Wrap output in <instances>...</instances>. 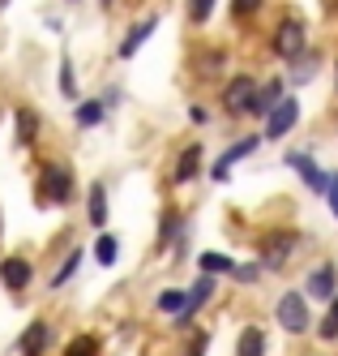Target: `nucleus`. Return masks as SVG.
<instances>
[{
    "label": "nucleus",
    "instance_id": "1",
    "mask_svg": "<svg viewBox=\"0 0 338 356\" xmlns=\"http://www.w3.org/2000/svg\"><path fill=\"white\" fill-rule=\"evenodd\" d=\"M278 326L291 330V335H304V330H308V300L300 292L278 296Z\"/></svg>",
    "mask_w": 338,
    "mask_h": 356
},
{
    "label": "nucleus",
    "instance_id": "2",
    "mask_svg": "<svg viewBox=\"0 0 338 356\" xmlns=\"http://www.w3.org/2000/svg\"><path fill=\"white\" fill-rule=\"evenodd\" d=\"M296 120H300V104L291 95H282L278 104L270 108V120H266V138H287L296 129Z\"/></svg>",
    "mask_w": 338,
    "mask_h": 356
},
{
    "label": "nucleus",
    "instance_id": "3",
    "mask_svg": "<svg viewBox=\"0 0 338 356\" xmlns=\"http://www.w3.org/2000/svg\"><path fill=\"white\" fill-rule=\"evenodd\" d=\"M39 193H47L43 202H69V193H73V176H69L65 168H43V176H39Z\"/></svg>",
    "mask_w": 338,
    "mask_h": 356
},
{
    "label": "nucleus",
    "instance_id": "4",
    "mask_svg": "<svg viewBox=\"0 0 338 356\" xmlns=\"http://www.w3.org/2000/svg\"><path fill=\"white\" fill-rule=\"evenodd\" d=\"M253 104H257V86H253V78H236L227 86V95H223V108L227 112H253Z\"/></svg>",
    "mask_w": 338,
    "mask_h": 356
},
{
    "label": "nucleus",
    "instance_id": "5",
    "mask_svg": "<svg viewBox=\"0 0 338 356\" xmlns=\"http://www.w3.org/2000/svg\"><path fill=\"white\" fill-rule=\"evenodd\" d=\"M274 47H278V56H282V60H296V56L304 52V26H300V22H282Z\"/></svg>",
    "mask_w": 338,
    "mask_h": 356
},
{
    "label": "nucleus",
    "instance_id": "6",
    "mask_svg": "<svg viewBox=\"0 0 338 356\" xmlns=\"http://www.w3.org/2000/svg\"><path fill=\"white\" fill-rule=\"evenodd\" d=\"M291 249H296V236H291V232H282V236H270V241H266V249H262V262H266L270 270H278L282 262L291 258Z\"/></svg>",
    "mask_w": 338,
    "mask_h": 356
},
{
    "label": "nucleus",
    "instance_id": "7",
    "mask_svg": "<svg viewBox=\"0 0 338 356\" xmlns=\"http://www.w3.org/2000/svg\"><path fill=\"white\" fill-rule=\"evenodd\" d=\"M287 163L304 176V185L313 189V193H326V189H330V176H326V172H317V163L308 159V155H287Z\"/></svg>",
    "mask_w": 338,
    "mask_h": 356
},
{
    "label": "nucleus",
    "instance_id": "8",
    "mask_svg": "<svg viewBox=\"0 0 338 356\" xmlns=\"http://www.w3.org/2000/svg\"><path fill=\"white\" fill-rule=\"evenodd\" d=\"M0 279H5V288L22 292L26 284H31V262H26V258H9V262H0Z\"/></svg>",
    "mask_w": 338,
    "mask_h": 356
},
{
    "label": "nucleus",
    "instance_id": "9",
    "mask_svg": "<svg viewBox=\"0 0 338 356\" xmlns=\"http://www.w3.org/2000/svg\"><path fill=\"white\" fill-rule=\"evenodd\" d=\"M47 339H51V330L43 322H31V326H26V335H22V356H43Z\"/></svg>",
    "mask_w": 338,
    "mask_h": 356
},
{
    "label": "nucleus",
    "instance_id": "10",
    "mask_svg": "<svg viewBox=\"0 0 338 356\" xmlns=\"http://www.w3.org/2000/svg\"><path fill=\"white\" fill-rule=\"evenodd\" d=\"M308 292H313V300H330L334 296V266H317L308 275Z\"/></svg>",
    "mask_w": 338,
    "mask_h": 356
},
{
    "label": "nucleus",
    "instance_id": "11",
    "mask_svg": "<svg viewBox=\"0 0 338 356\" xmlns=\"http://www.w3.org/2000/svg\"><path fill=\"white\" fill-rule=\"evenodd\" d=\"M210 296H214V279H210V275H201L197 284H193V292H189V305H185V314H180V318H193V314H197V309H201V305L210 300Z\"/></svg>",
    "mask_w": 338,
    "mask_h": 356
},
{
    "label": "nucleus",
    "instance_id": "12",
    "mask_svg": "<svg viewBox=\"0 0 338 356\" xmlns=\"http://www.w3.org/2000/svg\"><path fill=\"white\" fill-rule=\"evenodd\" d=\"M236 356H266V335L257 326H244V335L236 343Z\"/></svg>",
    "mask_w": 338,
    "mask_h": 356
},
{
    "label": "nucleus",
    "instance_id": "13",
    "mask_svg": "<svg viewBox=\"0 0 338 356\" xmlns=\"http://www.w3.org/2000/svg\"><path fill=\"white\" fill-rule=\"evenodd\" d=\"M253 150H257V138H244V142H236V146H231V150H227V155L219 159V168H214V176H219V181H223V176H227V168H231V163H236V159H244V155H253Z\"/></svg>",
    "mask_w": 338,
    "mask_h": 356
},
{
    "label": "nucleus",
    "instance_id": "14",
    "mask_svg": "<svg viewBox=\"0 0 338 356\" xmlns=\"http://www.w3.org/2000/svg\"><path fill=\"white\" fill-rule=\"evenodd\" d=\"M197 168H201V150H197V146H189L185 155H180V163H176V181H180V185H185V181H193V176H197Z\"/></svg>",
    "mask_w": 338,
    "mask_h": 356
},
{
    "label": "nucleus",
    "instance_id": "15",
    "mask_svg": "<svg viewBox=\"0 0 338 356\" xmlns=\"http://www.w3.org/2000/svg\"><path fill=\"white\" fill-rule=\"evenodd\" d=\"M150 35H154V22H142V26H133V31H128V39L120 43V56L128 60V56H133V52H137V47H142V43L150 39Z\"/></svg>",
    "mask_w": 338,
    "mask_h": 356
},
{
    "label": "nucleus",
    "instance_id": "16",
    "mask_svg": "<svg viewBox=\"0 0 338 356\" xmlns=\"http://www.w3.org/2000/svg\"><path fill=\"white\" fill-rule=\"evenodd\" d=\"M90 223H94V227L108 223V193H103V185L90 189Z\"/></svg>",
    "mask_w": 338,
    "mask_h": 356
},
{
    "label": "nucleus",
    "instance_id": "17",
    "mask_svg": "<svg viewBox=\"0 0 338 356\" xmlns=\"http://www.w3.org/2000/svg\"><path fill=\"white\" fill-rule=\"evenodd\" d=\"M282 99V82H270V86H262L257 90V104H253V112H270L274 104Z\"/></svg>",
    "mask_w": 338,
    "mask_h": 356
},
{
    "label": "nucleus",
    "instance_id": "18",
    "mask_svg": "<svg viewBox=\"0 0 338 356\" xmlns=\"http://www.w3.org/2000/svg\"><path fill=\"white\" fill-rule=\"evenodd\" d=\"M201 270L205 275H223V270H236V266H231L227 253H201Z\"/></svg>",
    "mask_w": 338,
    "mask_h": 356
},
{
    "label": "nucleus",
    "instance_id": "19",
    "mask_svg": "<svg viewBox=\"0 0 338 356\" xmlns=\"http://www.w3.org/2000/svg\"><path fill=\"white\" fill-rule=\"evenodd\" d=\"M185 305H189V292H163L159 296V309L163 314H176V318L185 314Z\"/></svg>",
    "mask_w": 338,
    "mask_h": 356
},
{
    "label": "nucleus",
    "instance_id": "20",
    "mask_svg": "<svg viewBox=\"0 0 338 356\" xmlns=\"http://www.w3.org/2000/svg\"><path fill=\"white\" fill-rule=\"evenodd\" d=\"M116 253H120V245H116L112 236H99V245H94V258H99L103 266H112V262H116Z\"/></svg>",
    "mask_w": 338,
    "mask_h": 356
},
{
    "label": "nucleus",
    "instance_id": "21",
    "mask_svg": "<svg viewBox=\"0 0 338 356\" xmlns=\"http://www.w3.org/2000/svg\"><path fill=\"white\" fill-rule=\"evenodd\" d=\"M214 5H219V0H189V17H193L197 26H201V22H210Z\"/></svg>",
    "mask_w": 338,
    "mask_h": 356
},
{
    "label": "nucleus",
    "instance_id": "22",
    "mask_svg": "<svg viewBox=\"0 0 338 356\" xmlns=\"http://www.w3.org/2000/svg\"><path fill=\"white\" fill-rule=\"evenodd\" d=\"M65 356H99V343L90 339V335H77L73 343H69V352Z\"/></svg>",
    "mask_w": 338,
    "mask_h": 356
},
{
    "label": "nucleus",
    "instance_id": "23",
    "mask_svg": "<svg viewBox=\"0 0 338 356\" xmlns=\"http://www.w3.org/2000/svg\"><path fill=\"white\" fill-rule=\"evenodd\" d=\"M291 65H296V69H291V78H296V82H308V78L317 73V56H313V60H304V52H300Z\"/></svg>",
    "mask_w": 338,
    "mask_h": 356
},
{
    "label": "nucleus",
    "instance_id": "24",
    "mask_svg": "<svg viewBox=\"0 0 338 356\" xmlns=\"http://www.w3.org/2000/svg\"><path fill=\"white\" fill-rule=\"evenodd\" d=\"M17 138L22 142H35V112H26V108L17 112Z\"/></svg>",
    "mask_w": 338,
    "mask_h": 356
},
{
    "label": "nucleus",
    "instance_id": "25",
    "mask_svg": "<svg viewBox=\"0 0 338 356\" xmlns=\"http://www.w3.org/2000/svg\"><path fill=\"white\" fill-rule=\"evenodd\" d=\"M99 120H103V104H82V108H77V124L90 129V124H99Z\"/></svg>",
    "mask_w": 338,
    "mask_h": 356
},
{
    "label": "nucleus",
    "instance_id": "26",
    "mask_svg": "<svg viewBox=\"0 0 338 356\" xmlns=\"http://www.w3.org/2000/svg\"><path fill=\"white\" fill-rule=\"evenodd\" d=\"M321 339H338V296H334L330 314H326V322H321Z\"/></svg>",
    "mask_w": 338,
    "mask_h": 356
},
{
    "label": "nucleus",
    "instance_id": "27",
    "mask_svg": "<svg viewBox=\"0 0 338 356\" xmlns=\"http://www.w3.org/2000/svg\"><path fill=\"white\" fill-rule=\"evenodd\" d=\"M60 95H65V99L77 95V78H73V65H69V60L60 65Z\"/></svg>",
    "mask_w": 338,
    "mask_h": 356
},
{
    "label": "nucleus",
    "instance_id": "28",
    "mask_svg": "<svg viewBox=\"0 0 338 356\" xmlns=\"http://www.w3.org/2000/svg\"><path fill=\"white\" fill-rule=\"evenodd\" d=\"M205 343H210V330H197V335H193V343L185 348V356H201V352H205Z\"/></svg>",
    "mask_w": 338,
    "mask_h": 356
},
{
    "label": "nucleus",
    "instance_id": "29",
    "mask_svg": "<svg viewBox=\"0 0 338 356\" xmlns=\"http://www.w3.org/2000/svg\"><path fill=\"white\" fill-rule=\"evenodd\" d=\"M77 262H82V253H77V249H73V253H69V258H65V266H60V275H56V284H65V279H69V275L77 270Z\"/></svg>",
    "mask_w": 338,
    "mask_h": 356
},
{
    "label": "nucleus",
    "instance_id": "30",
    "mask_svg": "<svg viewBox=\"0 0 338 356\" xmlns=\"http://www.w3.org/2000/svg\"><path fill=\"white\" fill-rule=\"evenodd\" d=\"M257 5H262V0H231V13H236V17H244V13H253Z\"/></svg>",
    "mask_w": 338,
    "mask_h": 356
},
{
    "label": "nucleus",
    "instance_id": "31",
    "mask_svg": "<svg viewBox=\"0 0 338 356\" xmlns=\"http://www.w3.org/2000/svg\"><path fill=\"white\" fill-rule=\"evenodd\" d=\"M326 197H330V211H334V219H338V176H330V189H326Z\"/></svg>",
    "mask_w": 338,
    "mask_h": 356
},
{
    "label": "nucleus",
    "instance_id": "32",
    "mask_svg": "<svg viewBox=\"0 0 338 356\" xmlns=\"http://www.w3.org/2000/svg\"><path fill=\"white\" fill-rule=\"evenodd\" d=\"M171 227H180V219H176V215H167V219H163V232H159V241H163V245L171 241Z\"/></svg>",
    "mask_w": 338,
    "mask_h": 356
},
{
    "label": "nucleus",
    "instance_id": "33",
    "mask_svg": "<svg viewBox=\"0 0 338 356\" xmlns=\"http://www.w3.org/2000/svg\"><path fill=\"white\" fill-rule=\"evenodd\" d=\"M0 5H9V0H0Z\"/></svg>",
    "mask_w": 338,
    "mask_h": 356
}]
</instances>
